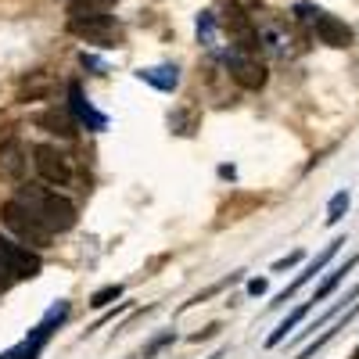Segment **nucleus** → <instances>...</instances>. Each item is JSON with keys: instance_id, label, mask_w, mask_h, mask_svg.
I'll use <instances>...</instances> for the list:
<instances>
[{"instance_id": "obj_1", "label": "nucleus", "mask_w": 359, "mask_h": 359, "mask_svg": "<svg viewBox=\"0 0 359 359\" xmlns=\"http://www.w3.org/2000/svg\"><path fill=\"white\" fill-rule=\"evenodd\" d=\"M29 212H33L50 233H65L76 226V205L62 194H54L47 187H36V184H22L18 194H15Z\"/></svg>"}, {"instance_id": "obj_2", "label": "nucleus", "mask_w": 359, "mask_h": 359, "mask_svg": "<svg viewBox=\"0 0 359 359\" xmlns=\"http://www.w3.org/2000/svg\"><path fill=\"white\" fill-rule=\"evenodd\" d=\"M0 223H4L15 237H18V241H25V245H33V248H47L50 245V230L33 216V212H29V208L15 198V201H4V205H0Z\"/></svg>"}, {"instance_id": "obj_3", "label": "nucleus", "mask_w": 359, "mask_h": 359, "mask_svg": "<svg viewBox=\"0 0 359 359\" xmlns=\"http://www.w3.org/2000/svg\"><path fill=\"white\" fill-rule=\"evenodd\" d=\"M69 33L86 40V43H101V47H111L118 43V25L111 22V15H94V18H69Z\"/></svg>"}, {"instance_id": "obj_4", "label": "nucleus", "mask_w": 359, "mask_h": 359, "mask_svg": "<svg viewBox=\"0 0 359 359\" xmlns=\"http://www.w3.org/2000/svg\"><path fill=\"white\" fill-rule=\"evenodd\" d=\"M33 165H36V172L47 180V184H54V187H65L69 180H72L69 158L57 151V147H50V144H36L33 147Z\"/></svg>"}, {"instance_id": "obj_5", "label": "nucleus", "mask_w": 359, "mask_h": 359, "mask_svg": "<svg viewBox=\"0 0 359 359\" xmlns=\"http://www.w3.org/2000/svg\"><path fill=\"white\" fill-rule=\"evenodd\" d=\"M0 259H4V266L11 269V277H15V280L36 277L40 269H43L40 255H36V252H29V248H22V245H15L11 237H0Z\"/></svg>"}, {"instance_id": "obj_6", "label": "nucleus", "mask_w": 359, "mask_h": 359, "mask_svg": "<svg viewBox=\"0 0 359 359\" xmlns=\"http://www.w3.org/2000/svg\"><path fill=\"white\" fill-rule=\"evenodd\" d=\"M341 245H345V237H334V241L327 245V248H323V252H320V255H316V259H313V262H309L306 269H302V273H298V277H294V280H291V284H287V287H284L280 294H277V302H269V306H280V302H287V298H291V294H294L298 287H302V284H309V280H313V277L320 273V269H323L327 262H331V259L338 255V248H341Z\"/></svg>"}, {"instance_id": "obj_7", "label": "nucleus", "mask_w": 359, "mask_h": 359, "mask_svg": "<svg viewBox=\"0 0 359 359\" xmlns=\"http://www.w3.org/2000/svg\"><path fill=\"white\" fill-rule=\"evenodd\" d=\"M316 36H320V43L341 50V47L352 43V29H348L341 18H334V15H320V11H316Z\"/></svg>"}, {"instance_id": "obj_8", "label": "nucleus", "mask_w": 359, "mask_h": 359, "mask_svg": "<svg viewBox=\"0 0 359 359\" xmlns=\"http://www.w3.org/2000/svg\"><path fill=\"white\" fill-rule=\"evenodd\" d=\"M230 76L245 90H262L266 86V65L255 57H230Z\"/></svg>"}, {"instance_id": "obj_9", "label": "nucleus", "mask_w": 359, "mask_h": 359, "mask_svg": "<svg viewBox=\"0 0 359 359\" xmlns=\"http://www.w3.org/2000/svg\"><path fill=\"white\" fill-rule=\"evenodd\" d=\"M22 172H25V147H22L18 140L0 144V176L22 180Z\"/></svg>"}, {"instance_id": "obj_10", "label": "nucleus", "mask_w": 359, "mask_h": 359, "mask_svg": "<svg viewBox=\"0 0 359 359\" xmlns=\"http://www.w3.org/2000/svg\"><path fill=\"white\" fill-rule=\"evenodd\" d=\"M355 266H359V255H348V259H345L341 266H334V269H331V277H327V280H323V284L316 287V294H313V302H323V298H331V294H334V291L341 287L345 273H352Z\"/></svg>"}, {"instance_id": "obj_11", "label": "nucleus", "mask_w": 359, "mask_h": 359, "mask_svg": "<svg viewBox=\"0 0 359 359\" xmlns=\"http://www.w3.org/2000/svg\"><path fill=\"white\" fill-rule=\"evenodd\" d=\"M355 298H359V284H355V287H352L348 294H341V298H338V302H334L331 309H327L323 316H316V320H313V323L306 327V334H316V331H323V327H327V323H334V320H338V316L345 313V306H352V302H355Z\"/></svg>"}, {"instance_id": "obj_12", "label": "nucleus", "mask_w": 359, "mask_h": 359, "mask_svg": "<svg viewBox=\"0 0 359 359\" xmlns=\"http://www.w3.org/2000/svg\"><path fill=\"white\" fill-rule=\"evenodd\" d=\"M313 306H316L313 298H309V302H302V306H298V309H294V313H291V316H287V320H284L280 327H277V331L266 338V345H269V348H273V345H280V341L287 338V331H294V327H298V323H302V320L309 316V309H313Z\"/></svg>"}, {"instance_id": "obj_13", "label": "nucleus", "mask_w": 359, "mask_h": 359, "mask_svg": "<svg viewBox=\"0 0 359 359\" xmlns=\"http://www.w3.org/2000/svg\"><path fill=\"white\" fill-rule=\"evenodd\" d=\"M69 97H72V108H76V115L83 118V123H90L94 130H104V115H97L94 108H90V104L83 101V90H79V83H72V86H69Z\"/></svg>"}, {"instance_id": "obj_14", "label": "nucleus", "mask_w": 359, "mask_h": 359, "mask_svg": "<svg viewBox=\"0 0 359 359\" xmlns=\"http://www.w3.org/2000/svg\"><path fill=\"white\" fill-rule=\"evenodd\" d=\"M111 4H115V0H72L69 15L72 18H94V15H108Z\"/></svg>"}, {"instance_id": "obj_15", "label": "nucleus", "mask_w": 359, "mask_h": 359, "mask_svg": "<svg viewBox=\"0 0 359 359\" xmlns=\"http://www.w3.org/2000/svg\"><path fill=\"white\" fill-rule=\"evenodd\" d=\"M36 126H47L50 133H62V137H72V133H76L72 118H69V115H62V111H43V115L36 118Z\"/></svg>"}, {"instance_id": "obj_16", "label": "nucleus", "mask_w": 359, "mask_h": 359, "mask_svg": "<svg viewBox=\"0 0 359 359\" xmlns=\"http://www.w3.org/2000/svg\"><path fill=\"white\" fill-rule=\"evenodd\" d=\"M345 212H348V191H338V194L331 198V205H327V223L334 226Z\"/></svg>"}, {"instance_id": "obj_17", "label": "nucleus", "mask_w": 359, "mask_h": 359, "mask_svg": "<svg viewBox=\"0 0 359 359\" xmlns=\"http://www.w3.org/2000/svg\"><path fill=\"white\" fill-rule=\"evenodd\" d=\"M118 294H123V287H118V284H108V287H101V291L90 294V306H94V309H104L108 302H115Z\"/></svg>"}, {"instance_id": "obj_18", "label": "nucleus", "mask_w": 359, "mask_h": 359, "mask_svg": "<svg viewBox=\"0 0 359 359\" xmlns=\"http://www.w3.org/2000/svg\"><path fill=\"white\" fill-rule=\"evenodd\" d=\"M15 284V277H11V269L4 266V259H0V291H4V287H11Z\"/></svg>"}, {"instance_id": "obj_19", "label": "nucleus", "mask_w": 359, "mask_h": 359, "mask_svg": "<svg viewBox=\"0 0 359 359\" xmlns=\"http://www.w3.org/2000/svg\"><path fill=\"white\" fill-rule=\"evenodd\" d=\"M298 259H302V255H298V252H294V255H287V259H277V262H273V273H280V269H287V266H294Z\"/></svg>"}, {"instance_id": "obj_20", "label": "nucleus", "mask_w": 359, "mask_h": 359, "mask_svg": "<svg viewBox=\"0 0 359 359\" xmlns=\"http://www.w3.org/2000/svg\"><path fill=\"white\" fill-rule=\"evenodd\" d=\"M248 291H252V294H262V291H266V280H252Z\"/></svg>"}, {"instance_id": "obj_21", "label": "nucleus", "mask_w": 359, "mask_h": 359, "mask_svg": "<svg viewBox=\"0 0 359 359\" xmlns=\"http://www.w3.org/2000/svg\"><path fill=\"white\" fill-rule=\"evenodd\" d=\"M208 359H226V352H216V355H208Z\"/></svg>"}]
</instances>
